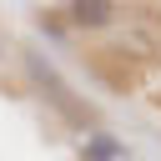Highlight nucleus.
<instances>
[{"label":"nucleus","mask_w":161,"mask_h":161,"mask_svg":"<svg viewBox=\"0 0 161 161\" xmlns=\"http://www.w3.org/2000/svg\"><path fill=\"white\" fill-rule=\"evenodd\" d=\"M25 70H30V80L40 86V96H50V101H55V106H60L70 121H91V111H86V106H80V101L65 91V80H60V75H55V70H50L40 55H25Z\"/></svg>","instance_id":"nucleus-1"},{"label":"nucleus","mask_w":161,"mask_h":161,"mask_svg":"<svg viewBox=\"0 0 161 161\" xmlns=\"http://www.w3.org/2000/svg\"><path fill=\"white\" fill-rule=\"evenodd\" d=\"M10 60H15V45L0 35V91H10Z\"/></svg>","instance_id":"nucleus-5"},{"label":"nucleus","mask_w":161,"mask_h":161,"mask_svg":"<svg viewBox=\"0 0 161 161\" xmlns=\"http://www.w3.org/2000/svg\"><path fill=\"white\" fill-rule=\"evenodd\" d=\"M116 10H121V5H111V0H75V5H65L70 25H80V30H101V25H111Z\"/></svg>","instance_id":"nucleus-3"},{"label":"nucleus","mask_w":161,"mask_h":161,"mask_svg":"<svg viewBox=\"0 0 161 161\" xmlns=\"http://www.w3.org/2000/svg\"><path fill=\"white\" fill-rule=\"evenodd\" d=\"M80 161H131V156H126V146H121L116 136L96 131V136H86V141H80Z\"/></svg>","instance_id":"nucleus-4"},{"label":"nucleus","mask_w":161,"mask_h":161,"mask_svg":"<svg viewBox=\"0 0 161 161\" xmlns=\"http://www.w3.org/2000/svg\"><path fill=\"white\" fill-rule=\"evenodd\" d=\"M91 65H96V70H101V75H106L116 91H131V86L141 80V75H136V65L126 60V50H121V45H106V50H96V55H91Z\"/></svg>","instance_id":"nucleus-2"}]
</instances>
